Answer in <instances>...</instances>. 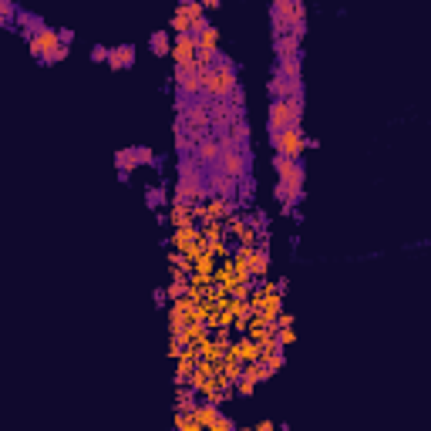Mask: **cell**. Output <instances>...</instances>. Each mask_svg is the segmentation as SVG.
<instances>
[{
	"label": "cell",
	"mask_w": 431,
	"mask_h": 431,
	"mask_svg": "<svg viewBox=\"0 0 431 431\" xmlns=\"http://www.w3.org/2000/svg\"><path fill=\"white\" fill-rule=\"evenodd\" d=\"M236 88H239V75H236L232 61L216 58V64L202 75V94L216 105V101H226L230 94H236Z\"/></svg>",
	"instance_id": "6da1fadb"
},
{
	"label": "cell",
	"mask_w": 431,
	"mask_h": 431,
	"mask_svg": "<svg viewBox=\"0 0 431 431\" xmlns=\"http://www.w3.org/2000/svg\"><path fill=\"white\" fill-rule=\"evenodd\" d=\"M300 118H304V98H273L266 128H270V135H273V132H283V128L300 125Z\"/></svg>",
	"instance_id": "7a4b0ae2"
},
{
	"label": "cell",
	"mask_w": 431,
	"mask_h": 431,
	"mask_svg": "<svg viewBox=\"0 0 431 431\" xmlns=\"http://www.w3.org/2000/svg\"><path fill=\"white\" fill-rule=\"evenodd\" d=\"M270 142H273V149H277L280 158H296V162H300V155L307 152V149H313V145H317L313 139H307V135H304V128H300V125L283 128V132H273V135H270Z\"/></svg>",
	"instance_id": "3957f363"
},
{
	"label": "cell",
	"mask_w": 431,
	"mask_h": 431,
	"mask_svg": "<svg viewBox=\"0 0 431 431\" xmlns=\"http://www.w3.org/2000/svg\"><path fill=\"white\" fill-rule=\"evenodd\" d=\"M27 44H31V51L44 64H54V54H58L61 47H68L61 41V31H58V27H47V24L44 27H37L34 34H27Z\"/></svg>",
	"instance_id": "277c9868"
},
{
	"label": "cell",
	"mask_w": 431,
	"mask_h": 431,
	"mask_svg": "<svg viewBox=\"0 0 431 431\" xmlns=\"http://www.w3.org/2000/svg\"><path fill=\"white\" fill-rule=\"evenodd\" d=\"M219 175H226L232 182H239V179H246L249 175V158L246 152H239V149H223V155L216 158V169Z\"/></svg>",
	"instance_id": "5b68a950"
},
{
	"label": "cell",
	"mask_w": 431,
	"mask_h": 431,
	"mask_svg": "<svg viewBox=\"0 0 431 431\" xmlns=\"http://www.w3.org/2000/svg\"><path fill=\"white\" fill-rule=\"evenodd\" d=\"M172 58H175V68H192L196 58H199V47H196V37L192 34H179L175 41H172Z\"/></svg>",
	"instance_id": "8992f818"
},
{
	"label": "cell",
	"mask_w": 431,
	"mask_h": 431,
	"mask_svg": "<svg viewBox=\"0 0 431 431\" xmlns=\"http://www.w3.org/2000/svg\"><path fill=\"white\" fill-rule=\"evenodd\" d=\"M277 175H280V185H287V189H296V192H304V165L296 162V158H280L277 155Z\"/></svg>",
	"instance_id": "52a82bcc"
},
{
	"label": "cell",
	"mask_w": 431,
	"mask_h": 431,
	"mask_svg": "<svg viewBox=\"0 0 431 431\" xmlns=\"http://www.w3.org/2000/svg\"><path fill=\"white\" fill-rule=\"evenodd\" d=\"M192 37H196V47H199V58H216V54H219V27L206 24V27H199Z\"/></svg>",
	"instance_id": "ba28073f"
},
{
	"label": "cell",
	"mask_w": 431,
	"mask_h": 431,
	"mask_svg": "<svg viewBox=\"0 0 431 431\" xmlns=\"http://www.w3.org/2000/svg\"><path fill=\"white\" fill-rule=\"evenodd\" d=\"M175 81H179L182 94H189V98H199L202 94V75L196 64L192 68H175Z\"/></svg>",
	"instance_id": "9c48e42d"
},
{
	"label": "cell",
	"mask_w": 431,
	"mask_h": 431,
	"mask_svg": "<svg viewBox=\"0 0 431 431\" xmlns=\"http://www.w3.org/2000/svg\"><path fill=\"white\" fill-rule=\"evenodd\" d=\"M226 354L236 357V361L246 368V364H256V361H260V347H256L253 340H246V337H236L230 344V351H226Z\"/></svg>",
	"instance_id": "30bf717a"
},
{
	"label": "cell",
	"mask_w": 431,
	"mask_h": 431,
	"mask_svg": "<svg viewBox=\"0 0 431 431\" xmlns=\"http://www.w3.org/2000/svg\"><path fill=\"white\" fill-rule=\"evenodd\" d=\"M169 223L175 226V230H182V226H196V223H199V209H196V206H189V202H172Z\"/></svg>",
	"instance_id": "8fae6325"
},
{
	"label": "cell",
	"mask_w": 431,
	"mask_h": 431,
	"mask_svg": "<svg viewBox=\"0 0 431 431\" xmlns=\"http://www.w3.org/2000/svg\"><path fill=\"white\" fill-rule=\"evenodd\" d=\"M223 155V145L216 135H206V139L196 142V162H206V165H216V158Z\"/></svg>",
	"instance_id": "7c38bea8"
},
{
	"label": "cell",
	"mask_w": 431,
	"mask_h": 431,
	"mask_svg": "<svg viewBox=\"0 0 431 431\" xmlns=\"http://www.w3.org/2000/svg\"><path fill=\"white\" fill-rule=\"evenodd\" d=\"M135 64V47L132 44H118V47H108V68H132Z\"/></svg>",
	"instance_id": "4fadbf2b"
},
{
	"label": "cell",
	"mask_w": 431,
	"mask_h": 431,
	"mask_svg": "<svg viewBox=\"0 0 431 431\" xmlns=\"http://www.w3.org/2000/svg\"><path fill=\"white\" fill-rule=\"evenodd\" d=\"M266 270H270V253L263 246L253 249V260H249V277L253 280H263L266 277Z\"/></svg>",
	"instance_id": "5bb4252c"
},
{
	"label": "cell",
	"mask_w": 431,
	"mask_h": 431,
	"mask_svg": "<svg viewBox=\"0 0 431 431\" xmlns=\"http://www.w3.org/2000/svg\"><path fill=\"white\" fill-rule=\"evenodd\" d=\"M223 415V411H219V408H216V404H206V401H202V404H196V408H192V418H196V425H199L202 431L209 428V425H213L216 418Z\"/></svg>",
	"instance_id": "9a60e30c"
},
{
	"label": "cell",
	"mask_w": 431,
	"mask_h": 431,
	"mask_svg": "<svg viewBox=\"0 0 431 431\" xmlns=\"http://www.w3.org/2000/svg\"><path fill=\"white\" fill-rule=\"evenodd\" d=\"M300 37H304V34H296V31L280 34V37H277V51H280V58H293V54L300 51Z\"/></svg>",
	"instance_id": "2e32d148"
},
{
	"label": "cell",
	"mask_w": 431,
	"mask_h": 431,
	"mask_svg": "<svg viewBox=\"0 0 431 431\" xmlns=\"http://www.w3.org/2000/svg\"><path fill=\"white\" fill-rule=\"evenodd\" d=\"M277 75L287 77V81H300V54H293V58H280Z\"/></svg>",
	"instance_id": "e0dca14e"
},
{
	"label": "cell",
	"mask_w": 431,
	"mask_h": 431,
	"mask_svg": "<svg viewBox=\"0 0 431 431\" xmlns=\"http://www.w3.org/2000/svg\"><path fill=\"white\" fill-rule=\"evenodd\" d=\"M115 165H118V175L128 179V172L139 165V158H135V149H122V152L115 155Z\"/></svg>",
	"instance_id": "ac0fdd59"
},
{
	"label": "cell",
	"mask_w": 431,
	"mask_h": 431,
	"mask_svg": "<svg viewBox=\"0 0 431 431\" xmlns=\"http://www.w3.org/2000/svg\"><path fill=\"white\" fill-rule=\"evenodd\" d=\"M149 47H152V54H169L172 51V41H169V31H155L152 37H149Z\"/></svg>",
	"instance_id": "d6986e66"
},
{
	"label": "cell",
	"mask_w": 431,
	"mask_h": 431,
	"mask_svg": "<svg viewBox=\"0 0 431 431\" xmlns=\"http://www.w3.org/2000/svg\"><path fill=\"white\" fill-rule=\"evenodd\" d=\"M175 431H202V428L196 425L192 411H175Z\"/></svg>",
	"instance_id": "ffe728a7"
},
{
	"label": "cell",
	"mask_w": 431,
	"mask_h": 431,
	"mask_svg": "<svg viewBox=\"0 0 431 431\" xmlns=\"http://www.w3.org/2000/svg\"><path fill=\"white\" fill-rule=\"evenodd\" d=\"M273 340H277V347L283 351V347H290L293 340H296V330H293V327H277V334H273Z\"/></svg>",
	"instance_id": "44dd1931"
},
{
	"label": "cell",
	"mask_w": 431,
	"mask_h": 431,
	"mask_svg": "<svg viewBox=\"0 0 431 431\" xmlns=\"http://www.w3.org/2000/svg\"><path fill=\"white\" fill-rule=\"evenodd\" d=\"M232 391H236V394H243V398H249V394L256 391V381H253V377H249L246 370H243V377H239V381L232 385Z\"/></svg>",
	"instance_id": "7402d4cb"
},
{
	"label": "cell",
	"mask_w": 431,
	"mask_h": 431,
	"mask_svg": "<svg viewBox=\"0 0 431 431\" xmlns=\"http://www.w3.org/2000/svg\"><path fill=\"white\" fill-rule=\"evenodd\" d=\"M249 374V377H253V381H256V385H260V381H270V377H273V374H270V370L263 368L260 361H256V364H246V368H243Z\"/></svg>",
	"instance_id": "603a6c76"
},
{
	"label": "cell",
	"mask_w": 431,
	"mask_h": 431,
	"mask_svg": "<svg viewBox=\"0 0 431 431\" xmlns=\"http://www.w3.org/2000/svg\"><path fill=\"white\" fill-rule=\"evenodd\" d=\"M206 431H236V425H232V421H230L226 415H219V418H216V421H213V425H209Z\"/></svg>",
	"instance_id": "cb8c5ba5"
},
{
	"label": "cell",
	"mask_w": 431,
	"mask_h": 431,
	"mask_svg": "<svg viewBox=\"0 0 431 431\" xmlns=\"http://www.w3.org/2000/svg\"><path fill=\"white\" fill-rule=\"evenodd\" d=\"M92 58H94V61H108V47L105 44H94L92 47Z\"/></svg>",
	"instance_id": "d4e9b609"
},
{
	"label": "cell",
	"mask_w": 431,
	"mask_h": 431,
	"mask_svg": "<svg viewBox=\"0 0 431 431\" xmlns=\"http://www.w3.org/2000/svg\"><path fill=\"white\" fill-rule=\"evenodd\" d=\"M11 17H14V7H11V4H4V0H0V20H11Z\"/></svg>",
	"instance_id": "484cf974"
},
{
	"label": "cell",
	"mask_w": 431,
	"mask_h": 431,
	"mask_svg": "<svg viewBox=\"0 0 431 431\" xmlns=\"http://www.w3.org/2000/svg\"><path fill=\"white\" fill-rule=\"evenodd\" d=\"M273 323H277V327H293V317L287 313V310H283V313H280V317H277Z\"/></svg>",
	"instance_id": "4316f807"
},
{
	"label": "cell",
	"mask_w": 431,
	"mask_h": 431,
	"mask_svg": "<svg viewBox=\"0 0 431 431\" xmlns=\"http://www.w3.org/2000/svg\"><path fill=\"white\" fill-rule=\"evenodd\" d=\"M158 202H162V192H158V189H152V192H149V206H158Z\"/></svg>",
	"instance_id": "83f0119b"
},
{
	"label": "cell",
	"mask_w": 431,
	"mask_h": 431,
	"mask_svg": "<svg viewBox=\"0 0 431 431\" xmlns=\"http://www.w3.org/2000/svg\"><path fill=\"white\" fill-rule=\"evenodd\" d=\"M253 431H277V425H273V421H260Z\"/></svg>",
	"instance_id": "f1b7e54d"
}]
</instances>
